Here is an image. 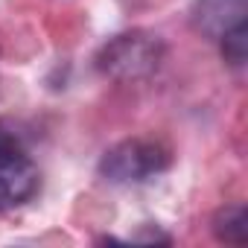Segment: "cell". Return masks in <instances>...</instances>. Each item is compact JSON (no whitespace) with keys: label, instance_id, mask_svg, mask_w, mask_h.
<instances>
[{"label":"cell","instance_id":"obj_3","mask_svg":"<svg viewBox=\"0 0 248 248\" xmlns=\"http://www.w3.org/2000/svg\"><path fill=\"white\" fill-rule=\"evenodd\" d=\"M41 175L24 146H0V213L35 199Z\"/></svg>","mask_w":248,"mask_h":248},{"label":"cell","instance_id":"obj_4","mask_svg":"<svg viewBox=\"0 0 248 248\" xmlns=\"http://www.w3.org/2000/svg\"><path fill=\"white\" fill-rule=\"evenodd\" d=\"M245 15H248V0H196L193 3V27L213 41L242 27Z\"/></svg>","mask_w":248,"mask_h":248},{"label":"cell","instance_id":"obj_6","mask_svg":"<svg viewBox=\"0 0 248 248\" xmlns=\"http://www.w3.org/2000/svg\"><path fill=\"white\" fill-rule=\"evenodd\" d=\"M219 47H222V56L231 67H242L245 64V53H248V24L225 32L219 38Z\"/></svg>","mask_w":248,"mask_h":248},{"label":"cell","instance_id":"obj_2","mask_svg":"<svg viewBox=\"0 0 248 248\" xmlns=\"http://www.w3.org/2000/svg\"><path fill=\"white\" fill-rule=\"evenodd\" d=\"M170 167V149L149 138H129L111 146L99 161V175L111 184H140Z\"/></svg>","mask_w":248,"mask_h":248},{"label":"cell","instance_id":"obj_1","mask_svg":"<svg viewBox=\"0 0 248 248\" xmlns=\"http://www.w3.org/2000/svg\"><path fill=\"white\" fill-rule=\"evenodd\" d=\"M164 62V41L149 32H123L102 44L96 53V67L120 82L129 79H146L152 76Z\"/></svg>","mask_w":248,"mask_h":248},{"label":"cell","instance_id":"obj_5","mask_svg":"<svg viewBox=\"0 0 248 248\" xmlns=\"http://www.w3.org/2000/svg\"><path fill=\"white\" fill-rule=\"evenodd\" d=\"M213 233L222 242L245 245L248 239V210L245 204H228L213 216Z\"/></svg>","mask_w":248,"mask_h":248}]
</instances>
